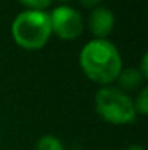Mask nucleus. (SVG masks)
I'll return each instance as SVG.
<instances>
[{
    "mask_svg": "<svg viewBox=\"0 0 148 150\" xmlns=\"http://www.w3.org/2000/svg\"><path fill=\"white\" fill-rule=\"evenodd\" d=\"M79 64L84 76L100 86H109L116 82L123 69L122 55L110 40H90L79 55Z\"/></svg>",
    "mask_w": 148,
    "mask_h": 150,
    "instance_id": "obj_1",
    "label": "nucleus"
},
{
    "mask_svg": "<svg viewBox=\"0 0 148 150\" xmlns=\"http://www.w3.org/2000/svg\"><path fill=\"white\" fill-rule=\"evenodd\" d=\"M95 109L99 118L110 125H129L137 120L134 98L118 86H100L95 95Z\"/></svg>",
    "mask_w": 148,
    "mask_h": 150,
    "instance_id": "obj_3",
    "label": "nucleus"
},
{
    "mask_svg": "<svg viewBox=\"0 0 148 150\" xmlns=\"http://www.w3.org/2000/svg\"><path fill=\"white\" fill-rule=\"evenodd\" d=\"M138 70H140V73L148 79V52H144L142 54V57H141V61H140V66L137 67Z\"/></svg>",
    "mask_w": 148,
    "mask_h": 150,
    "instance_id": "obj_10",
    "label": "nucleus"
},
{
    "mask_svg": "<svg viewBox=\"0 0 148 150\" xmlns=\"http://www.w3.org/2000/svg\"><path fill=\"white\" fill-rule=\"evenodd\" d=\"M48 15L52 34L62 41H74L84 31L83 15L70 4H58Z\"/></svg>",
    "mask_w": 148,
    "mask_h": 150,
    "instance_id": "obj_4",
    "label": "nucleus"
},
{
    "mask_svg": "<svg viewBox=\"0 0 148 150\" xmlns=\"http://www.w3.org/2000/svg\"><path fill=\"white\" fill-rule=\"evenodd\" d=\"M115 13L109 7L100 4L92 9L87 18V28L96 40H107L115 29Z\"/></svg>",
    "mask_w": 148,
    "mask_h": 150,
    "instance_id": "obj_5",
    "label": "nucleus"
},
{
    "mask_svg": "<svg viewBox=\"0 0 148 150\" xmlns=\"http://www.w3.org/2000/svg\"><path fill=\"white\" fill-rule=\"evenodd\" d=\"M35 149L36 150H65V147H64V143L58 137H55L52 134H45V136L38 139Z\"/></svg>",
    "mask_w": 148,
    "mask_h": 150,
    "instance_id": "obj_7",
    "label": "nucleus"
},
{
    "mask_svg": "<svg viewBox=\"0 0 148 150\" xmlns=\"http://www.w3.org/2000/svg\"><path fill=\"white\" fill-rule=\"evenodd\" d=\"M10 34L18 47L26 51H38L48 44L52 37L47 10H22L10 26Z\"/></svg>",
    "mask_w": 148,
    "mask_h": 150,
    "instance_id": "obj_2",
    "label": "nucleus"
},
{
    "mask_svg": "<svg viewBox=\"0 0 148 150\" xmlns=\"http://www.w3.org/2000/svg\"><path fill=\"white\" fill-rule=\"evenodd\" d=\"M134 106H135L137 115L145 117L148 114V88H147V85L142 86V88L137 92V96L134 98Z\"/></svg>",
    "mask_w": 148,
    "mask_h": 150,
    "instance_id": "obj_8",
    "label": "nucleus"
},
{
    "mask_svg": "<svg viewBox=\"0 0 148 150\" xmlns=\"http://www.w3.org/2000/svg\"><path fill=\"white\" fill-rule=\"evenodd\" d=\"M102 1H103V0H79V3H80L81 6L87 7V9H93V7H96V6H100Z\"/></svg>",
    "mask_w": 148,
    "mask_h": 150,
    "instance_id": "obj_11",
    "label": "nucleus"
},
{
    "mask_svg": "<svg viewBox=\"0 0 148 150\" xmlns=\"http://www.w3.org/2000/svg\"><path fill=\"white\" fill-rule=\"evenodd\" d=\"M125 150H145L142 146H140V144H131V146H128Z\"/></svg>",
    "mask_w": 148,
    "mask_h": 150,
    "instance_id": "obj_12",
    "label": "nucleus"
},
{
    "mask_svg": "<svg viewBox=\"0 0 148 150\" xmlns=\"http://www.w3.org/2000/svg\"><path fill=\"white\" fill-rule=\"evenodd\" d=\"M147 79L140 73L137 67H123L116 79L118 88L123 92H132V91H140L142 86H145Z\"/></svg>",
    "mask_w": 148,
    "mask_h": 150,
    "instance_id": "obj_6",
    "label": "nucleus"
},
{
    "mask_svg": "<svg viewBox=\"0 0 148 150\" xmlns=\"http://www.w3.org/2000/svg\"><path fill=\"white\" fill-rule=\"evenodd\" d=\"M25 10H47L54 0H16Z\"/></svg>",
    "mask_w": 148,
    "mask_h": 150,
    "instance_id": "obj_9",
    "label": "nucleus"
},
{
    "mask_svg": "<svg viewBox=\"0 0 148 150\" xmlns=\"http://www.w3.org/2000/svg\"><path fill=\"white\" fill-rule=\"evenodd\" d=\"M57 1H58L60 4H68V3H70L71 0H57Z\"/></svg>",
    "mask_w": 148,
    "mask_h": 150,
    "instance_id": "obj_13",
    "label": "nucleus"
}]
</instances>
